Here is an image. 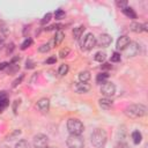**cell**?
I'll list each match as a JSON object with an SVG mask.
<instances>
[{
    "instance_id": "1",
    "label": "cell",
    "mask_w": 148,
    "mask_h": 148,
    "mask_svg": "<svg viewBox=\"0 0 148 148\" xmlns=\"http://www.w3.org/2000/svg\"><path fill=\"white\" fill-rule=\"evenodd\" d=\"M106 132L102 128H96L92 133H91V136H90V140H91V143L94 147L96 148H102L105 142H106Z\"/></svg>"
},
{
    "instance_id": "2",
    "label": "cell",
    "mask_w": 148,
    "mask_h": 148,
    "mask_svg": "<svg viewBox=\"0 0 148 148\" xmlns=\"http://www.w3.org/2000/svg\"><path fill=\"white\" fill-rule=\"evenodd\" d=\"M147 112V108L142 104H131L125 109V113L131 118H140L143 117Z\"/></svg>"
},
{
    "instance_id": "3",
    "label": "cell",
    "mask_w": 148,
    "mask_h": 148,
    "mask_svg": "<svg viewBox=\"0 0 148 148\" xmlns=\"http://www.w3.org/2000/svg\"><path fill=\"white\" fill-rule=\"evenodd\" d=\"M67 130L71 134H75V135H80L83 132V124L75 118H71L67 121Z\"/></svg>"
},
{
    "instance_id": "4",
    "label": "cell",
    "mask_w": 148,
    "mask_h": 148,
    "mask_svg": "<svg viewBox=\"0 0 148 148\" xmlns=\"http://www.w3.org/2000/svg\"><path fill=\"white\" fill-rule=\"evenodd\" d=\"M67 147L68 148H83L84 146V141L82 139L81 135H75V134H71L67 138Z\"/></svg>"
},
{
    "instance_id": "5",
    "label": "cell",
    "mask_w": 148,
    "mask_h": 148,
    "mask_svg": "<svg viewBox=\"0 0 148 148\" xmlns=\"http://www.w3.org/2000/svg\"><path fill=\"white\" fill-rule=\"evenodd\" d=\"M95 46H96V38H95V36L92 34H87L83 37V39L81 40V49L88 51V50L94 49Z\"/></svg>"
},
{
    "instance_id": "6",
    "label": "cell",
    "mask_w": 148,
    "mask_h": 148,
    "mask_svg": "<svg viewBox=\"0 0 148 148\" xmlns=\"http://www.w3.org/2000/svg\"><path fill=\"white\" fill-rule=\"evenodd\" d=\"M124 53H125V56L126 57H135L139 52H140V46H139V44L138 43H134V42H131L124 50Z\"/></svg>"
},
{
    "instance_id": "7",
    "label": "cell",
    "mask_w": 148,
    "mask_h": 148,
    "mask_svg": "<svg viewBox=\"0 0 148 148\" xmlns=\"http://www.w3.org/2000/svg\"><path fill=\"white\" fill-rule=\"evenodd\" d=\"M101 92H102V95H104V97H111L116 92V86L112 82H108L106 81L105 83L102 84Z\"/></svg>"
},
{
    "instance_id": "8",
    "label": "cell",
    "mask_w": 148,
    "mask_h": 148,
    "mask_svg": "<svg viewBox=\"0 0 148 148\" xmlns=\"http://www.w3.org/2000/svg\"><path fill=\"white\" fill-rule=\"evenodd\" d=\"M49 139L44 134H37L34 136V147L35 148H46Z\"/></svg>"
},
{
    "instance_id": "9",
    "label": "cell",
    "mask_w": 148,
    "mask_h": 148,
    "mask_svg": "<svg viewBox=\"0 0 148 148\" xmlns=\"http://www.w3.org/2000/svg\"><path fill=\"white\" fill-rule=\"evenodd\" d=\"M112 42V38L111 36H109L108 34H102L98 39H96V45L98 46H103V47H108Z\"/></svg>"
},
{
    "instance_id": "10",
    "label": "cell",
    "mask_w": 148,
    "mask_h": 148,
    "mask_svg": "<svg viewBox=\"0 0 148 148\" xmlns=\"http://www.w3.org/2000/svg\"><path fill=\"white\" fill-rule=\"evenodd\" d=\"M130 43H131L130 37H127V36H120V37L118 38V40H117L116 47H117V50L123 51V50H124V49H125Z\"/></svg>"
},
{
    "instance_id": "11",
    "label": "cell",
    "mask_w": 148,
    "mask_h": 148,
    "mask_svg": "<svg viewBox=\"0 0 148 148\" xmlns=\"http://www.w3.org/2000/svg\"><path fill=\"white\" fill-rule=\"evenodd\" d=\"M74 89L79 94H84V92H88L90 90V86L86 82H75Z\"/></svg>"
},
{
    "instance_id": "12",
    "label": "cell",
    "mask_w": 148,
    "mask_h": 148,
    "mask_svg": "<svg viewBox=\"0 0 148 148\" xmlns=\"http://www.w3.org/2000/svg\"><path fill=\"white\" fill-rule=\"evenodd\" d=\"M148 24L145 23V24H141V23H138V22H133L131 23L130 25V29L134 32H142V31H147L148 30Z\"/></svg>"
},
{
    "instance_id": "13",
    "label": "cell",
    "mask_w": 148,
    "mask_h": 148,
    "mask_svg": "<svg viewBox=\"0 0 148 148\" xmlns=\"http://www.w3.org/2000/svg\"><path fill=\"white\" fill-rule=\"evenodd\" d=\"M37 108L42 112H47L49 109H50V101H49V98H40L37 102Z\"/></svg>"
},
{
    "instance_id": "14",
    "label": "cell",
    "mask_w": 148,
    "mask_h": 148,
    "mask_svg": "<svg viewBox=\"0 0 148 148\" xmlns=\"http://www.w3.org/2000/svg\"><path fill=\"white\" fill-rule=\"evenodd\" d=\"M9 104V101H8V97H7V94L5 91H1L0 92V112H2Z\"/></svg>"
},
{
    "instance_id": "15",
    "label": "cell",
    "mask_w": 148,
    "mask_h": 148,
    "mask_svg": "<svg viewBox=\"0 0 148 148\" xmlns=\"http://www.w3.org/2000/svg\"><path fill=\"white\" fill-rule=\"evenodd\" d=\"M98 103H99V106H101L102 109H104V110H109V109L113 105L112 99H110L109 97H103V98H101V99L98 101Z\"/></svg>"
},
{
    "instance_id": "16",
    "label": "cell",
    "mask_w": 148,
    "mask_h": 148,
    "mask_svg": "<svg viewBox=\"0 0 148 148\" xmlns=\"http://www.w3.org/2000/svg\"><path fill=\"white\" fill-rule=\"evenodd\" d=\"M121 10H123V13H124V14H125L127 17H130V18H132V20L136 18V13L134 12V9H133L132 7L126 6V7H125V8H123Z\"/></svg>"
},
{
    "instance_id": "17",
    "label": "cell",
    "mask_w": 148,
    "mask_h": 148,
    "mask_svg": "<svg viewBox=\"0 0 148 148\" xmlns=\"http://www.w3.org/2000/svg\"><path fill=\"white\" fill-rule=\"evenodd\" d=\"M84 29H86L84 25H79V27L74 28V30H73V37L75 39H80V37H82V35H83Z\"/></svg>"
},
{
    "instance_id": "18",
    "label": "cell",
    "mask_w": 148,
    "mask_h": 148,
    "mask_svg": "<svg viewBox=\"0 0 148 148\" xmlns=\"http://www.w3.org/2000/svg\"><path fill=\"white\" fill-rule=\"evenodd\" d=\"M79 79H80V82H88L90 80V72L88 71H83L79 74Z\"/></svg>"
},
{
    "instance_id": "19",
    "label": "cell",
    "mask_w": 148,
    "mask_h": 148,
    "mask_svg": "<svg viewBox=\"0 0 148 148\" xmlns=\"http://www.w3.org/2000/svg\"><path fill=\"white\" fill-rule=\"evenodd\" d=\"M62 39H64V32L60 31V30H58L56 32V36H54V39H53V44L54 45H59L62 42Z\"/></svg>"
},
{
    "instance_id": "20",
    "label": "cell",
    "mask_w": 148,
    "mask_h": 148,
    "mask_svg": "<svg viewBox=\"0 0 148 148\" xmlns=\"http://www.w3.org/2000/svg\"><path fill=\"white\" fill-rule=\"evenodd\" d=\"M108 77H109V74L103 72V73H101V74H98V75H97V77H96V82H97V83H99V84H103V83H105V82H106Z\"/></svg>"
},
{
    "instance_id": "21",
    "label": "cell",
    "mask_w": 148,
    "mask_h": 148,
    "mask_svg": "<svg viewBox=\"0 0 148 148\" xmlns=\"http://www.w3.org/2000/svg\"><path fill=\"white\" fill-rule=\"evenodd\" d=\"M132 139H133V142H134L135 145H138V143H140L141 140H142V134H141L139 131H134V132L132 133Z\"/></svg>"
},
{
    "instance_id": "22",
    "label": "cell",
    "mask_w": 148,
    "mask_h": 148,
    "mask_svg": "<svg viewBox=\"0 0 148 148\" xmlns=\"http://www.w3.org/2000/svg\"><path fill=\"white\" fill-rule=\"evenodd\" d=\"M94 58H95L96 61H98V62H103V61L105 60V58H106V54H105V52L99 51V52H97V53L95 54Z\"/></svg>"
},
{
    "instance_id": "23",
    "label": "cell",
    "mask_w": 148,
    "mask_h": 148,
    "mask_svg": "<svg viewBox=\"0 0 148 148\" xmlns=\"http://www.w3.org/2000/svg\"><path fill=\"white\" fill-rule=\"evenodd\" d=\"M15 148H30V145L27 140H20L16 145H15Z\"/></svg>"
},
{
    "instance_id": "24",
    "label": "cell",
    "mask_w": 148,
    "mask_h": 148,
    "mask_svg": "<svg viewBox=\"0 0 148 148\" xmlns=\"http://www.w3.org/2000/svg\"><path fill=\"white\" fill-rule=\"evenodd\" d=\"M68 65H66V64H62V65H60V67H59V69H58V73L60 74V75H66L67 73H68Z\"/></svg>"
},
{
    "instance_id": "25",
    "label": "cell",
    "mask_w": 148,
    "mask_h": 148,
    "mask_svg": "<svg viewBox=\"0 0 148 148\" xmlns=\"http://www.w3.org/2000/svg\"><path fill=\"white\" fill-rule=\"evenodd\" d=\"M31 44H32V39H31V38H29V37H28V38H25V39H24V42L21 44V50H25V49H28Z\"/></svg>"
},
{
    "instance_id": "26",
    "label": "cell",
    "mask_w": 148,
    "mask_h": 148,
    "mask_svg": "<svg viewBox=\"0 0 148 148\" xmlns=\"http://www.w3.org/2000/svg\"><path fill=\"white\" fill-rule=\"evenodd\" d=\"M54 17H56L57 20L64 18V17H65V12H64L62 9H57V10L54 12Z\"/></svg>"
},
{
    "instance_id": "27",
    "label": "cell",
    "mask_w": 148,
    "mask_h": 148,
    "mask_svg": "<svg viewBox=\"0 0 148 148\" xmlns=\"http://www.w3.org/2000/svg\"><path fill=\"white\" fill-rule=\"evenodd\" d=\"M51 16H52V14L51 13H47V14H45L44 16H43V18L40 20V24H46V23H49L50 22V20H51Z\"/></svg>"
},
{
    "instance_id": "28",
    "label": "cell",
    "mask_w": 148,
    "mask_h": 148,
    "mask_svg": "<svg viewBox=\"0 0 148 148\" xmlns=\"http://www.w3.org/2000/svg\"><path fill=\"white\" fill-rule=\"evenodd\" d=\"M120 59H121L120 53L113 52V53L111 54V61H112V62H118V61H120Z\"/></svg>"
},
{
    "instance_id": "29",
    "label": "cell",
    "mask_w": 148,
    "mask_h": 148,
    "mask_svg": "<svg viewBox=\"0 0 148 148\" xmlns=\"http://www.w3.org/2000/svg\"><path fill=\"white\" fill-rule=\"evenodd\" d=\"M50 49H51L50 44H43V45H40V46L38 47V51L42 52V53H45V52L50 51Z\"/></svg>"
},
{
    "instance_id": "30",
    "label": "cell",
    "mask_w": 148,
    "mask_h": 148,
    "mask_svg": "<svg viewBox=\"0 0 148 148\" xmlns=\"http://www.w3.org/2000/svg\"><path fill=\"white\" fill-rule=\"evenodd\" d=\"M68 53H69V49H68V47H64V49L60 50L59 56H60V58H65V57L68 56Z\"/></svg>"
},
{
    "instance_id": "31",
    "label": "cell",
    "mask_w": 148,
    "mask_h": 148,
    "mask_svg": "<svg viewBox=\"0 0 148 148\" xmlns=\"http://www.w3.org/2000/svg\"><path fill=\"white\" fill-rule=\"evenodd\" d=\"M20 134H21V131H20V130H16V131H14L12 134H9V135L7 136V139H8V140H14V139H15L16 136H18Z\"/></svg>"
},
{
    "instance_id": "32",
    "label": "cell",
    "mask_w": 148,
    "mask_h": 148,
    "mask_svg": "<svg viewBox=\"0 0 148 148\" xmlns=\"http://www.w3.org/2000/svg\"><path fill=\"white\" fill-rule=\"evenodd\" d=\"M60 27H62L61 24H52V25H50V27H47V28H45V30H47V31H50V30H59L60 29Z\"/></svg>"
},
{
    "instance_id": "33",
    "label": "cell",
    "mask_w": 148,
    "mask_h": 148,
    "mask_svg": "<svg viewBox=\"0 0 148 148\" xmlns=\"http://www.w3.org/2000/svg\"><path fill=\"white\" fill-rule=\"evenodd\" d=\"M117 6L123 9V8H125L127 6V1H117Z\"/></svg>"
},
{
    "instance_id": "34",
    "label": "cell",
    "mask_w": 148,
    "mask_h": 148,
    "mask_svg": "<svg viewBox=\"0 0 148 148\" xmlns=\"http://www.w3.org/2000/svg\"><path fill=\"white\" fill-rule=\"evenodd\" d=\"M57 62V58L53 56V57H50L49 59H46V64H56Z\"/></svg>"
},
{
    "instance_id": "35",
    "label": "cell",
    "mask_w": 148,
    "mask_h": 148,
    "mask_svg": "<svg viewBox=\"0 0 148 148\" xmlns=\"http://www.w3.org/2000/svg\"><path fill=\"white\" fill-rule=\"evenodd\" d=\"M25 64H27V66H25L27 68H34V67H35V64H34V61H31L30 59H28Z\"/></svg>"
},
{
    "instance_id": "36",
    "label": "cell",
    "mask_w": 148,
    "mask_h": 148,
    "mask_svg": "<svg viewBox=\"0 0 148 148\" xmlns=\"http://www.w3.org/2000/svg\"><path fill=\"white\" fill-rule=\"evenodd\" d=\"M22 79H23V75H20V77L18 79H16L14 82H13V87H16L18 83H21V81H22Z\"/></svg>"
},
{
    "instance_id": "37",
    "label": "cell",
    "mask_w": 148,
    "mask_h": 148,
    "mask_svg": "<svg viewBox=\"0 0 148 148\" xmlns=\"http://www.w3.org/2000/svg\"><path fill=\"white\" fill-rule=\"evenodd\" d=\"M13 49H14V44L10 43V44L8 45V47H7V53H10V52L13 51Z\"/></svg>"
},
{
    "instance_id": "38",
    "label": "cell",
    "mask_w": 148,
    "mask_h": 148,
    "mask_svg": "<svg viewBox=\"0 0 148 148\" xmlns=\"http://www.w3.org/2000/svg\"><path fill=\"white\" fill-rule=\"evenodd\" d=\"M6 67H8V62H1V64H0V71L5 69Z\"/></svg>"
},
{
    "instance_id": "39",
    "label": "cell",
    "mask_w": 148,
    "mask_h": 148,
    "mask_svg": "<svg viewBox=\"0 0 148 148\" xmlns=\"http://www.w3.org/2000/svg\"><path fill=\"white\" fill-rule=\"evenodd\" d=\"M102 68H106V69H109V68H112V66H111L110 64H103Z\"/></svg>"
},
{
    "instance_id": "40",
    "label": "cell",
    "mask_w": 148,
    "mask_h": 148,
    "mask_svg": "<svg viewBox=\"0 0 148 148\" xmlns=\"http://www.w3.org/2000/svg\"><path fill=\"white\" fill-rule=\"evenodd\" d=\"M18 104H20V101H17V99H16V101H15V103H14V112H15V113H16V108H17V105H18Z\"/></svg>"
},
{
    "instance_id": "41",
    "label": "cell",
    "mask_w": 148,
    "mask_h": 148,
    "mask_svg": "<svg viewBox=\"0 0 148 148\" xmlns=\"http://www.w3.org/2000/svg\"><path fill=\"white\" fill-rule=\"evenodd\" d=\"M126 146L125 145H123V143H118V145H116L114 146V148H125Z\"/></svg>"
},
{
    "instance_id": "42",
    "label": "cell",
    "mask_w": 148,
    "mask_h": 148,
    "mask_svg": "<svg viewBox=\"0 0 148 148\" xmlns=\"http://www.w3.org/2000/svg\"><path fill=\"white\" fill-rule=\"evenodd\" d=\"M0 148H9V147H8V146H1Z\"/></svg>"
},
{
    "instance_id": "43",
    "label": "cell",
    "mask_w": 148,
    "mask_h": 148,
    "mask_svg": "<svg viewBox=\"0 0 148 148\" xmlns=\"http://www.w3.org/2000/svg\"><path fill=\"white\" fill-rule=\"evenodd\" d=\"M46 148H53V147H46Z\"/></svg>"
}]
</instances>
